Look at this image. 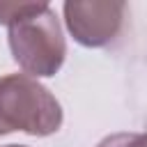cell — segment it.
<instances>
[{
  "label": "cell",
  "mask_w": 147,
  "mask_h": 147,
  "mask_svg": "<svg viewBox=\"0 0 147 147\" xmlns=\"http://www.w3.org/2000/svg\"><path fill=\"white\" fill-rule=\"evenodd\" d=\"M32 2H0V23L2 25H11L16 18H21Z\"/></svg>",
  "instance_id": "cell-5"
},
{
  "label": "cell",
  "mask_w": 147,
  "mask_h": 147,
  "mask_svg": "<svg viewBox=\"0 0 147 147\" xmlns=\"http://www.w3.org/2000/svg\"><path fill=\"white\" fill-rule=\"evenodd\" d=\"M9 48L25 76H55L67 55L64 34L55 11L46 2H32L30 9L9 25Z\"/></svg>",
  "instance_id": "cell-1"
},
{
  "label": "cell",
  "mask_w": 147,
  "mask_h": 147,
  "mask_svg": "<svg viewBox=\"0 0 147 147\" xmlns=\"http://www.w3.org/2000/svg\"><path fill=\"white\" fill-rule=\"evenodd\" d=\"M7 147H25V145H7Z\"/></svg>",
  "instance_id": "cell-6"
},
{
  "label": "cell",
  "mask_w": 147,
  "mask_h": 147,
  "mask_svg": "<svg viewBox=\"0 0 147 147\" xmlns=\"http://www.w3.org/2000/svg\"><path fill=\"white\" fill-rule=\"evenodd\" d=\"M60 126L62 108L48 87L25 74L0 76V136L11 131L51 136Z\"/></svg>",
  "instance_id": "cell-2"
},
{
  "label": "cell",
  "mask_w": 147,
  "mask_h": 147,
  "mask_svg": "<svg viewBox=\"0 0 147 147\" xmlns=\"http://www.w3.org/2000/svg\"><path fill=\"white\" fill-rule=\"evenodd\" d=\"M99 147H147V133H115L103 138Z\"/></svg>",
  "instance_id": "cell-4"
},
{
  "label": "cell",
  "mask_w": 147,
  "mask_h": 147,
  "mask_svg": "<svg viewBox=\"0 0 147 147\" xmlns=\"http://www.w3.org/2000/svg\"><path fill=\"white\" fill-rule=\"evenodd\" d=\"M126 5L108 0H69L64 2V21L74 39L87 48L110 44L124 23Z\"/></svg>",
  "instance_id": "cell-3"
}]
</instances>
